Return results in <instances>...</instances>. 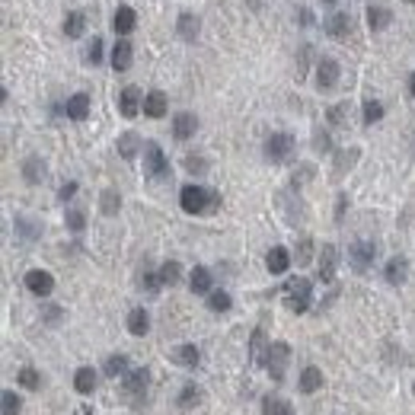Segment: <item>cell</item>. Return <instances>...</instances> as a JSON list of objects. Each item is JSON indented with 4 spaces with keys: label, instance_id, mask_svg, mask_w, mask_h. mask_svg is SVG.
I'll return each mask as SVG.
<instances>
[{
    "label": "cell",
    "instance_id": "c3c4849f",
    "mask_svg": "<svg viewBox=\"0 0 415 415\" xmlns=\"http://www.w3.org/2000/svg\"><path fill=\"white\" fill-rule=\"evenodd\" d=\"M74 195H77V183H64V185H61V192H58V199H61V201L74 199Z\"/></svg>",
    "mask_w": 415,
    "mask_h": 415
},
{
    "label": "cell",
    "instance_id": "3957f363",
    "mask_svg": "<svg viewBox=\"0 0 415 415\" xmlns=\"http://www.w3.org/2000/svg\"><path fill=\"white\" fill-rule=\"evenodd\" d=\"M288 361H290L288 342H272V345H268V355H266V367H268V374H272V380H275V383H282V380H284Z\"/></svg>",
    "mask_w": 415,
    "mask_h": 415
},
{
    "label": "cell",
    "instance_id": "5bb4252c",
    "mask_svg": "<svg viewBox=\"0 0 415 415\" xmlns=\"http://www.w3.org/2000/svg\"><path fill=\"white\" fill-rule=\"evenodd\" d=\"M358 157H361V150H358V147L339 150V154H335V163H332V179H342V176H345L351 166L358 163Z\"/></svg>",
    "mask_w": 415,
    "mask_h": 415
},
{
    "label": "cell",
    "instance_id": "ffe728a7",
    "mask_svg": "<svg viewBox=\"0 0 415 415\" xmlns=\"http://www.w3.org/2000/svg\"><path fill=\"white\" fill-rule=\"evenodd\" d=\"M144 116L147 118H163L166 116V96L160 90H150L144 96Z\"/></svg>",
    "mask_w": 415,
    "mask_h": 415
},
{
    "label": "cell",
    "instance_id": "7402d4cb",
    "mask_svg": "<svg viewBox=\"0 0 415 415\" xmlns=\"http://www.w3.org/2000/svg\"><path fill=\"white\" fill-rule=\"evenodd\" d=\"M112 26H116L118 35L134 33V26H138V13H134L131 7H118V10H116V19H112Z\"/></svg>",
    "mask_w": 415,
    "mask_h": 415
},
{
    "label": "cell",
    "instance_id": "cb8c5ba5",
    "mask_svg": "<svg viewBox=\"0 0 415 415\" xmlns=\"http://www.w3.org/2000/svg\"><path fill=\"white\" fill-rule=\"evenodd\" d=\"M74 390L83 393V396H90V393L96 390V371H93V367H77V374H74Z\"/></svg>",
    "mask_w": 415,
    "mask_h": 415
},
{
    "label": "cell",
    "instance_id": "7a4b0ae2",
    "mask_svg": "<svg viewBox=\"0 0 415 415\" xmlns=\"http://www.w3.org/2000/svg\"><path fill=\"white\" fill-rule=\"evenodd\" d=\"M284 304H288L290 313H307L310 304H313V284L310 278H288L284 284Z\"/></svg>",
    "mask_w": 415,
    "mask_h": 415
},
{
    "label": "cell",
    "instance_id": "db71d44e",
    "mask_svg": "<svg viewBox=\"0 0 415 415\" xmlns=\"http://www.w3.org/2000/svg\"><path fill=\"white\" fill-rule=\"evenodd\" d=\"M412 393H415V383H412Z\"/></svg>",
    "mask_w": 415,
    "mask_h": 415
},
{
    "label": "cell",
    "instance_id": "7dc6e473",
    "mask_svg": "<svg viewBox=\"0 0 415 415\" xmlns=\"http://www.w3.org/2000/svg\"><path fill=\"white\" fill-rule=\"evenodd\" d=\"M185 169H189V173H205L208 169L205 157H185Z\"/></svg>",
    "mask_w": 415,
    "mask_h": 415
},
{
    "label": "cell",
    "instance_id": "d6a6232c",
    "mask_svg": "<svg viewBox=\"0 0 415 415\" xmlns=\"http://www.w3.org/2000/svg\"><path fill=\"white\" fill-rule=\"evenodd\" d=\"M100 208H102V214H106V217H116V214H118V208H122V199H118V192H116V189H106V192H102Z\"/></svg>",
    "mask_w": 415,
    "mask_h": 415
},
{
    "label": "cell",
    "instance_id": "f546056e",
    "mask_svg": "<svg viewBox=\"0 0 415 415\" xmlns=\"http://www.w3.org/2000/svg\"><path fill=\"white\" fill-rule=\"evenodd\" d=\"M141 150V138L134 131H124L122 138H118V154H122L124 160H134V154Z\"/></svg>",
    "mask_w": 415,
    "mask_h": 415
},
{
    "label": "cell",
    "instance_id": "74e56055",
    "mask_svg": "<svg viewBox=\"0 0 415 415\" xmlns=\"http://www.w3.org/2000/svg\"><path fill=\"white\" fill-rule=\"evenodd\" d=\"M326 118H329V124L342 128V124L349 122V102H339V106H332L329 112H326Z\"/></svg>",
    "mask_w": 415,
    "mask_h": 415
},
{
    "label": "cell",
    "instance_id": "4fadbf2b",
    "mask_svg": "<svg viewBox=\"0 0 415 415\" xmlns=\"http://www.w3.org/2000/svg\"><path fill=\"white\" fill-rule=\"evenodd\" d=\"M266 355H268V342H266V326H259L249 339V361L252 365H266Z\"/></svg>",
    "mask_w": 415,
    "mask_h": 415
},
{
    "label": "cell",
    "instance_id": "277c9868",
    "mask_svg": "<svg viewBox=\"0 0 415 415\" xmlns=\"http://www.w3.org/2000/svg\"><path fill=\"white\" fill-rule=\"evenodd\" d=\"M144 169H147L150 179H169V160L163 157L160 144L154 141L144 144Z\"/></svg>",
    "mask_w": 415,
    "mask_h": 415
},
{
    "label": "cell",
    "instance_id": "f35d334b",
    "mask_svg": "<svg viewBox=\"0 0 415 415\" xmlns=\"http://www.w3.org/2000/svg\"><path fill=\"white\" fill-rule=\"evenodd\" d=\"M19 383H23L26 390H39L42 387L39 371H35V367H23V371H19Z\"/></svg>",
    "mask_w": 415,
    "mask_h": 415
},
{
    "label": "cell",
    "instance_id": "ee69618b",
    "mask_svg": "<svg viewBox=\"0 0 415 415\" xmlns=\"http://www.w3.org/2000/svg\"><path fill=\"white\" fill-rule=\"evenodd\" d=\"M86 61H90V64H100L102 61V39H96V35H93L90 48H86Z\"/></svg>",
    "mask_w": 415,
    "mask_h": 415
},
{
    "label": "cell",
    "instance_id": "83f0119b",
    "mask_svg": "<svg viewBox=\"0 0 415 415\" xmlns=\"http://www.w3.org/2000/svg\"><path fill=\"white\" fill-rule=\"evenodd\" d=\"M173 361L176 365H183V367H199L201 351L195 349V345H179V349L173 351Z\"/></svg>",
    "mask_w": 415,
    "mask_h": 415
},
{
    "label": "cell",
    "instance_id": "44dd1931",
    "mask_svg": "<svg viewBox=\"0 0 415 415\" xmlns=\"http://www.w3.org/2000/svg\"><path fill=\"white\" fill-rule=\"evenodd\" d=\"M323 29L332 35V39H345V35H349V29H351L349 13H332V17L323 23Z\"/></svg>",
    "mask_w": 415,
    "mask_h": 415
},
{
    "label": "cell",
    "instance_id": "52a82bcc",
    "mask_svg": "<svg viewBox=\"0 0 415 415\" xmlns=\"http://www.w3.org/2000/svg\"><path fill=\"white\" fill-rule=\"evenodd\" d=\"M339 83V61H332V58H323L320 64H316V86L320 90H332Z\"/></svg>",
    "mask_w": 415,
    "mask_h": 415
},
{
    "label": "cell",
    "instance_id": "ba28073f",
    "mask_svg": "<svg viewBox=\"0 0 415 415\" xmlns=\"http://www.w3.org/2000/svg\"><path fill=\"white\" fill-rule=\"evenodd\" d=\"M335 266H339V249L332 243H326L323 252H320V282L323 284L335 282Z\"/></svg>",
    "mask_w": 415,
    "mask_h": 415
},
{
    "label": "cell",
    "instance_id": "e575fe53",
    "mask_svg": "<svg viewBox=\"0 0 415 415\" xmlns=\"http://www.w3.org/2000/svg\"><path fill=\"white\" fill-rule=\"evenodd\" d=\"M179 278H183V266H179V262H163V266H160V282L163 284L173 288V284H179Z\"/></svg>",
    "mask_w": 415,
    "mask_h": 415
},
{
    "label": "cell",
    "instance_id": "ac0fdd59",
    "mask_svg": "<svg viewBox=\"0 0 415 415\" xmlns=\"http://www.w3.org/2000/svg\"><path fill=\"white\" fill-rule=\"evenodd\" d=\"M266 266H268V272L272 275H284L290 268V252L284 246H275V249H268V256H266Z\"/></svg>",
    "mask_w": 415,
    "mask_h": 415
},
{
    "label": "cell",
    "instance_id": "f6af8a7d",
    "mask_svg": "<svg viewBox=\"0 0 415 415\" xmlns=\"http://www.w3.org/2000/svg\"><path fill=\"white\" fill-rule=\"evenodd\" d=\"M313 147L320 150V154H329V150H332L329 134H326V131H320V128H316V131H313Z\"/></svg>",
    "mask_w": 415,
    "mask_h": 415
},
{
    "label": "cell",
    "instance_id": "f5cc1de1",
    "mask_svg": "<svg viewBox=\"0 0 415 415\" xmlns=\"http://www.w3.org/2000/svg\"><path fill=\"white\" fill-rule=\"evenodd\" d=\"M323 3H339V0H323Z\"/></svg>",
    "mask_w": 415,
    "mask_h": 415
},
{
    "label": "cell",
    "instance_id": "b9f144b4",
    "mask_svg": "<svg viewBox=\"0 0 415 415\" xmlns=\"http://www.w3.org/2000/svg\"><path fill=\"white\" fill-rule=\"evenodd\" d=\"M310 259H313V240L304 237V240L297 243V266H307Z\"/></svg>",
    "mask_w": 415,
    "mask_h": 415
},
{
    "label": "cell",
    "instance_id": "30bf717a",
    "mask_svg": "<svg viewBox=\"0 0 415 415\" xmlns=\"http://www.w3.org/2000/svg\"><path fill=\"white\" fill-rule=\"evenodd\" d=\"M195 131H199V118L192 116V112H179V116L173 118V138L176 141H189Z\"/></svg>",
    "mask_w": 415,
    "mask_h": 415
},
{
    "label": "cell",
    "instance_id": "8d00e7d4",
    "mask_svg": "<svg viewBox=\"0 0 415 415\" xmlns=\"http://www.w3.org/2000/svg\"><path fill=\"white\" fill-rule=\"evenodd\" d=\"M106 374L109 377H122V374H128V358L124 355H109L106 358Z\"/></svg>",
    "mask_w": 415,
    "mask_h": 415
},
{
    "label": "cell",
    "instance_id": "e0dca14e",
    "mask_svg": "<svg viewBox=\"0 0 415 415\" xmlns=\"http://www.w3.org/2000/svg\"><path fill=\"white\" fill-rule=\"evenodd\" d=\"M64 112H67V118H74V122H83V118L90 116V96H86V93H74V96L67 100Z\"/></svg>",
    "mask_w": 415,
    "mask_h": 415
},
{
    "label": "cell",
    "instance_id": "4dcf8cb0",
    "mask_svg": "<svg viewBox=\"0 0 415 415\" xmlns=\"http://www.w3.org/2000/svg\"><path fill=\"white\" fill-rule=\"evenodd\" d=\"M23 176H26V183L39 185L42 179H45V163H42L39 157H29V160L23 163Z\"/></svg>",
    "mask_w": 415,
    "mask_h": 415
},
{
    "label": "cell",
    "instance_id": "bcb514c9",
    "mask_svg": "<svg viewBox=\"0 0 415 415\" xmlns=\"http://www.w3.org/2000/svg\"><path fill=\"white\" fill-rule=\"evenodd\" d=\"M160 284H163V282H160V275H154V272H144V275H141V288L150 290V294H154Z\"/></svg>",
    "mask_w": 415,
    "mask_h": 415
},
{
    "label": "cell",
    "instance_id": "1f68e13d",
    "mask_svg": "<svg viewBox=\"0 0 415 415\" xmlns=\"http://www.w3.org/2000/svg\"><path fill=\"white\" fill-rule=\"evenodd\" d=\"M201 403V390L195 387V383H185L183 393H179V399H176V406L179 409H192V406H199Z\"/></svg>",
    "mask_w": 415,
    "mask_h": 415
},
{
    "label": "cell",
    "instance_id": "ab89813d",
    "mask_svg": "<svg viewBox=\"0 0 415 415\" xmlns=\"http://www.w3.org/2000/svg\"><path fill=\"white\" fill-rule=\"evenodd\" d=\"M380 118H383V102L367 100L365 102V124H374V122H380Z\"/></svg>",
    "mask_w": 415,
    "mask_h": 415
},
{
    "label": "cell",
    "instance_id": "2e32d148",
    "mask_svg": "<svg viewBox=\"0 0 415 415\" xmlns=\"http://www.w3.org/2000/svg\"><path fill=\"white\" fill-rule=\"evenodd\" d=\"M383 278H387L390 284H403L409 278V259L393 256L390 262H387V268H383Z\"/></svg>",
    "mask_w": 415,
    "mask_h": 415
},
{
    "label": "cell",
    "instance_id": "836d02e7",
    "mask_svg": "<svg viewBox=\"0 0 415 415\" xmlns=\"http://www.w3.org/2000/svg\"><path fill=\"white\" fill-rule=\"evenodd\" d=\"M208 307L214 310V313H227V310L233 307V300L227 290H211V294H208Z\"/></svg>",
    "mask_w": 415,
    "mask_h": 415
},
{
    "label": "cell",
    "instance_id": "9a60e30c",
    "mask_svg": "<svg viewBox=\"0 0 415 415\" xmlns=\"http://www.w3.org/2000/svg\"><path fill=\"white\" fill-rule=\"evenodd\" d=\"M147 380H150L147 367H138V371H131L128 377H124V390L131 393L134 399H141L144 393H147Z\"/></svg>",
    "mask_w": 415,
    "mask_h": 415
},
{
    "label": "cell",
    "instance_id": "603a6c76",
    "mask_svg": "<svg viewBox=\"0 0 415 415\" xmlns=\"http://www.w3.org/2000/svg\"><path fill=\"white\" fill-rule=\"evenodd\" d=\"M189 288L192 294H211V272L205 266H195L189 275Z\"/></svg>",
    "mask_w": 415,
    "mask_h": 415
},
{
    "label": "cell",
    "instance_id": "484cf974",
    "mask_svg": "<svg viewBox=\"0 0 415 415\" xmlns=\"http://www.w3.org/2000/svg\"><path fill=\"white\" fill-rule=\"evenodd\" d=\"M323 387V371L320 367H304L300 371V393H316Z\"/></svg>",
    "mask_w": 415,
    "mask_h": 415
},
{
    "label": "cell",
    "instance_id": "7bdbcfd3",
    "mask_svg": "<svg viewBox=\"0 0 415 415\" xmlns=\"http://www.w3.org/2000/svg\"><path fill=\"white\" fill-rule=\"evenodd\" d=\"M67 227H71L74 233H80L83 227H86V214L77 211V208H71V211H67Z\"/></svg>",
    "mask_w": 415,
    "mask_h": 415
},
{
    "label": "cell",
    "instance_id": "5b68a950",
    "mask_svg": "<svg viewBox=\"0 0 415 415\" xmlns=\"http://www.w3.org/2000/svg\"><path fill=\"white\" fill-rule=\"evenodd\" d=\"M374 259H377V246L374 240H358L349 246V262L355 272H367L374 266Z\"/></svg>",
    "mask_w": 415,
    "mask_h": 415
},
{
    "label": "cell",
    "instance_id": "681fc988",
    "mask_svg": "<svg viewBox=\"0 0 415 415\" xmlns=\"http://www.w3.org/2000/svg\"><path fill=\"white\" fill-rule=\"evenodd\" d=\"M45 320H48V323H58V320H61V310H58V307H48V310H45Z\"/></svg>",
    "mask_w": 415,
    "mask_h": 415
},
{
    "label": "cell",
    "instance_id": "60d3db41",
    "mask_svg": "<svg viewBox=\"0 0 415 415\" xmlns=\"http://www.w3.org/2000/svg\"><path fill=\"white\" fill-rule=\"evenodd\" d=\"M3 415H19V406H23V403H19V396L13 390H3Z\"/></svg>",
    "mask_w": 415,
    "mask_h": 415
},
{
    "label": "cell",
    "instance_id": "d6986e66",
    "mask_svg": "<svg viewBox=\"0 0 415 415\" xmlns=\"http://www.w3.org/2000/svg\"><path fill=\"white\" fill-rule=\"evenodd\" d=\"M131 58H134L131 42H128V39H118L116 48H112V67H116L118 74H122V71H128V67H131Z\"/></svg>",
    "mask_w": 415,
    "mask_h": 415
},
{
    "label": "cell",
    "instance_id": "7c38bea8",
    "mask_svg": "<svg viewBox=\"0 0 415 415\" xmlns=\"http://www.w3.org/2000/svg\"><path fill=\"white\" fill-rule=\"evenodd\" d=\"M176 33H179V39L185 42H195L201 33V19L195 17V13H179V19H176Z\"/></svg>",
    "mask_w": 415,
    "mask_h": 415
},
{
    "label": "cell",
    "instance_id": "d590c367",
    "mask_svg": "<svg viewBox=\"0 0 415 415\" xmlns=\"http://www.w3.org/2000/svg\"><path fill=\"white\" fill-rule=\"evenodd\" d=\"M262 415H294V409H290L284 399L268 396L266 403H262Z\"/></svg>",
    "mask_w": 415,
    "mask_h": 415
},
{
    "label": "cell",
    "instance_id": "8fae6325",
    "mask_svg": "<svg viewBox=\"0 0 415 415\" xmlns=\"http://www.w3.org/2000/svg\"><path fill=\"white\" fill-rule=\"evenodd\" d=\"M118 109H122L124 118H134L141 112V90L138 86H124L122 96H118Z\"/></svg>",
    "mask_w": 415,
    "mask_h": 415
},
{
    "label": "cell",
    "instance_id": "f907efd6",
    "mask_svg": "<svg viewBox=\"0 0 415 415\" xmlns=\"http://www.w3.org/2000/svg\"><path fill=\"white\" fill-rule=\"evenodd\" d=\"M345 195H339V208H335V221H342V214H345Z\"/></svg>",
    "mask_w": 415,
    "mask_h": 415
},
{
    "label": "cell",
    "instance_id": "f1b7e54d",
    "mask_svg": "<svg viewBox=\"0 0 415 415\" xmlns=\"http://www.w3.org/2000/svg\"><path fill=\"white\" fill-rule=\"evenodd\" d=\"M390 23H393V13H390L387 7H371V10H367V26H371L374 33L387 29Z\"/></svg>",
    "mask_w": 415,
    "mask_h": 415
},
{
    "label": "cell",
    "instance_id": "8992f818",
    "mask_svg": "<svg viewBox=\"0 0 415 415\" xmlns=\"http://www.w3.org/2000/svg\"><path fill=\"white\" fill-rule=\"evenodd\" d=\"M294 154V138L284 131L278 134H268L266 141V160H272V163H284V160Z\"/></svg>",
    "mask_w": 415,
    "mask_h": 415
},
{
    "label": "cell",
    "instance_id": "d4e9b609",
    "mask_svg": "<svg viewBox=\"0 0 415 415\" xmlns=\"http://www.w3.org/2000/svg\"><path fill=\"white\" fill-rule=\"evenodd\" d=\"M147 329H150L147 310H144V307H134L131 313H128V332H131V335H147Z\"/></svg>",
    "mask_w": 415,
    "mask_h": 415
},
{
    "label": "cell",
    "instance_id": "9c48e42d",
    "mask_svg": "<svg viewBox=\"0 0 415 415\" xmlns=\"http://www.w3.org/2000/svg\"><path fill=\"white\" fill-rule=\"evenodd\" d=\"M26 288L33 290L35 297H48L51 290H55V278L48 272H42V268H33V272L26 275Z\"/></svg>",
    "mask_w": 415,
    "mask_h": 415
},
{
    "label": "cell",
    "instance_id": "6da1fadb",
    "mask_svg": "<svg viewBox=\"0 0 415 415\" xmlns=\"http://www.w3.org/2000/svg\"><path fill=\"white\" fill-rule=\"evenodd\" d=\"M217 192L201 189V185H185L179 192V205H183L185 214H205V211H214L217 208Z\"/></svg>",
    "mask_w": 415,
    "mask_h": 415
},
{
    "label": "cell",
    "instance_id": "816d5d0a",
    "mask_svg": "<svg viewBox=\"0 0 415 415\" xmlns=\"http://www.w3.org/2000/svg\"><path fill=\"white\" fill-rule=\"evenodd\" d=\"M409 93L415 96V71H412V77H409Z\"/></svg>",
    "mask_w": 415,
    "mask_h": 415
},
{
    "label": "cell",
    "instance_id": "4316f807",
    "mask_svg": "<svg viewBox=\"0 0 415 415\" xmlns=\"http://www.w3.org/2000/svg\"><path fill=\"white\" fill-rule=\"evenodd\" d=\"M83 29H86V13H80V10L67 13V19H64V35L67 39H80Z\"/></svg>",
    "mask_w": 415,
    "mask_h": 415
}]
</instances>
